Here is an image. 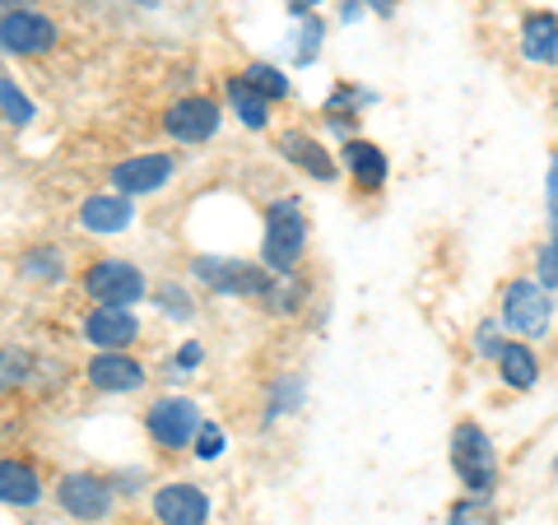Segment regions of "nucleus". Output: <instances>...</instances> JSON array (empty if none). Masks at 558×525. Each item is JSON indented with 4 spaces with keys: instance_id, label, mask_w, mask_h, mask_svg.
<instances>
[{
    "instance_id": "obj_1",
    "label": "nucleus",
    "mask_w": 558,
    "mask_h": 525,
    "mask_svg": "<svg viewBox=\"0 0 558 525\" xmlns=\"http://www.w3.org/2000/svg\"><path fill=\"white\" fill-rule=\"evenodd\" d=\"M451 461H457V475L470 493H494L498 484V456H494V442L480 424H461L451 432Z\"/></svg>"
},
{
    "instance_id": "obj_2",
    "label": "nucleus",
    "mask_w": 558,
    "mask_h": 525,
    "mask_svg": "<svg viewBox=\"0 0 558 525\" xmlns=\"http://www.w3.org/2000/svg\"><path fill=\"white\" fill-rule=\"evenodd\" d=\"M307 247V223L299 215V205L293 200H279L270 205L266 215V242H260V256H266V266L279 274V270H293V260L303 256Z\"/></svg>"
},
{
    "instance_id": "obj_3",
    "label": "nucleus",
    "mask_w": 558,
    "mask_h": 525,
    "mask_svg": "<svg viewBox=\"0 0 558 525\" xmlns=\"http://www.w3.org/2000/svg\"><path fill=\"white\" fill-rule=\"evenodd\" d=\"M502 317L526 340H545L549 321H554V297H549V289L531 284V279H517V284H508V293H502Z\"/></svg>"
},
{
    "instance_id": "obj_4",
    "label": "nucleus",
    "mask_w": 558,
    "mask_h": 525,
    "mask_svg": "<svg viewBox=\"0 0 558 525\" xmlns=\"http://www.w3.org/2000/svg\"><path fill=\"white\" fill-rule=\"evenodd\" d=\"M84 289H89V297H98L102 307H126V303H140L145 274H140L131 260H98V266L84 274Z\"/></svg>"
},
{
    "instance_id": "obj_5",
    "label": "nucleus",
    "mask_w": 558,
    "mask_h": 525,
    "mask_svg": "<svg viewBox=\"0 0 558 525\" xmlns=\"http://www.w3.org/2000/svg\"><path fill=\"white\" fill-rule=\"evenodd\" d=\"M196 279L201 284H209L215 293H247V297H260L270 284V274L266 270H256V266H242V260H223V256H201L196 260Z\"/></svg>"
},
{
    "instance_id": "obj_6",
    "label": "nucleus",
    "mask_w": 558,
    "mask_h": 525,
    "mask_svg": "<svg viewBox=\"0 0 558 525\" xmlns=\"http://www.w3.org/2000/svg\"><path fill=\"white\" fill-rule=\"evenodd\" d=\"M57 42V24L43 20L33 10H5L0 14V47L14 51V57H38Z\"/></svg>"
},
{
    "instance_id": "obj_7",
    "label": "nucleus",
    "mask_w": 558,
    "mask_h": 525,
    "mask_svg": "<svg viewBox=\"0 0 558 525\" xmlns=\"http://www.w3.org/2000/svg\"><path fill=\"white\" fill-rule=\"evenodd\" d=\"M145 424H149V437L159 447H186L201 428V410L191 405V400L172 395V400H159V405L145 414Z\"/></svg>"
},
{
    "instance_id": "obj_8",
    "label": "nucleus",
    "mask_w": 558,
    "mask_h": 525,
    "mask_svg": "<svg viewBox=\"0 0 558 525\" xmlns=\"http://www.w3.org/2000/svg\"><path fill=\"white\" fill-rule=\"evenodd\" d=\"M57 498L70 516H80V521H102L112 512V488L108 479H98V475H65L61 488H57Z\"/></svg>"
},
{
    "instance_id": "obj_9",
    "label": "nucleus",
    "mask_w": 558,
    "mask_h": 525,
    "mask_svg": "<svg viewBox=\"0 0 558 525\" xmlns=\"http://www.w3.org/2000/svg\"><path fill=\"white\" fill-rule=\"evenodd\" d=\"M163 126H168L172 139H186V145L209 139V135L219 131V102H209V98H182V102H172V108H168Z\"/></svg>"
},
{
    "instance_id": "obj_10",
    "label": "nucleus",
    "mask_w": 558,
    "mask_h": 525,
    "mask_svg": "<svg viewBox=\"0 0 558 525\" xmlns=\"http://www.w3.org/2000/svg\"><path fill=\"white\" fill-rule=\"evenodd\" d=\"M154 516L163 525H205L209 521V498L196 484H168L154 498Z\"/></svg>"
},
{
    "instance_id": "obj_11",
    "label": "nucleus",
    "mask_w": 558,
    "mask_h": 525,
    "mask_svg": "<svg viewBox=\"0 0 558 525\" xmlns=\"http://www.w3.org/2000/svg\"><path fill=\"white\" fill-rule=\"evenodd\" d=\"M168 178H172V159H168V154H135V159L112 168V182L121 191H131V196H149V191H159Z\"/></svg>"
},
{
    "instance_id": "obj_12",
    "label": "nucleus",
    "mask_w": 558,
    "mask_h": 525,
    "mask_svg": "<svg viewBox=\"0 0 558 525\" xmlns=\"http://www.w3.org/2000/svg\"><path fill=\"white\" fill-rule=\"evenodd\" d=\"M84 335H89L98 349H108V354H117V349H126L135 335H140V321L131 307H98L89 321H84Z\"/></svg>"
},
{
    "instance_id": "obj_13",
    "label": "nucleus",
    "mask_w": 558,
    "mask_h": 525,
    "mask_svg": "<svg viewBox=\"0 0 558 525\" xmlns=\"http://www.w3.org/2000/svg\"><path fill=\"white\" fill-rule=\"evenodd\" d=\"M89 381L98 391H140L145 387V367L126 354H98L89 363Z\"/></svg>"
},
{
    "instance_id": "obj_14",
    "label": "nucleus",
    "mask_w": 558,
    "mask_h": 525,
    "mask_svg": "<svg viewBox=\"0 0 558 525\" xmlns=\"http://www.w3.org/2000/svg\"><path fill=\"white\" fill-rule=\"evenodd\" d=\"M43 498V479L28 461H0V502L5 506H33Z\"/></svg>"
},
{
    "instance_id": "obj_15",
    "label": "nucleus",
    "mask_w": 558,
    "mask_h": 525,
    "mask_svg": "<svg viewBox=\"0 0 558 525\" xmlns=\"http://www.w3.org/2000/svg\"><path fill=\"white\" fill-rule=\"evenodd\" d=\"M131 200L126 196H94V200H84V209H80V223L89 233H121L131 223Z\"/></svg>"
},
{
    "instance_id": "obj_16",
    "label": "nucleus",
    "mask_w": 558,
    "mask_h": 525,
    "mask_svg": "<svg viewBox=\"0 0 558 525\" xmlns=\"http://www.w3.org/2000/svg\"><path fill=\"white\" fill-rule=\"evenodd\" d=\"M344 168L354 172V182L363 191H377L381 182H387V154H381L377 145H368V139H349L344 145Z\"/></svg>"
},
{
    "instance_id": "obj_17",
    "label": "nucleus",
    "mask_w": 558,
    "mask_h": 525,
    "mask_svg": "<svg viewBox=\"0 0 558 525\" xmlns=\"http://www.w3.org/2000/svg\"><path fill=\"white\" fill-rule=\"evenodd\" d=\"M521 51H526V61L558 65V20L554 14H531L526 28H521Z\"/></svg>"
},
{
    "instance_id": "obj_18",
    "label": "nucleus",
    "mask_w": 558,
    "mask_h": 525,
    "mask_svg": "<svg viewBox=\"0 0 558 525\" xmlns=\"http://www.w3.org/2000/svg\"><path fill=\"white\" fill-rule=\"evenodd\" d=\"M279 149H284V154H289V159L299 163V168H307L312 178H322V182L336 178V163H330V154H326V149H322L312 135H303V131H289L284 139H279Z\"/></svg>"
},
{
    "instance_id": "obj_19",
    "label": "nucleus",
    "mask_w": 558,
    "mask_h": 525,
    "mask_svg": "<svg viewBox=\"0 0 558 525\" xmlns=\"http://www.w3.org/2000/svg\"><path fill=\"white\" fill-rule=\"evenodd\" d=\"M498 373L512 391H531L535 377H539V363H535V354L526 344H502L498 349Z\"/></svg>"
},
{
    "instance_id": "obj_20",
    "label": "nucleus",
    "mask_w": 558,
    "mask_h": 525,
    "mask_svg": "<svg viewBox=\"0 0 558 525\" xmlns=\"http://www.w3.org/2000/svg\"><path fill=\"white\" fill-rule=\"evenodd\" d=\"M229 102H233V112L242 117V121H247V126L252 131H266V121H270V108H266V98H260L256 89H252V84L247 80H229Z\"/></svg>"
},
{
    "instance_id": "obj_21",
    "label": "nucleus",
    "mask_w": 558,
    "mask_h": 525,
    "mask_svg": "<svg viewBox=\"0 0 558 525\" xmlns=\"http://www.w3.org/2000/svg\"><path fill=\"white\" fill-rule=\"evenodd\" d=\"M242 80H247L252 89H256L260 98H266V102H270V98H284V94H289V80H284V70H275V65H260V61H256V65H252L247 75H242Z\"/></svg>"
},
{
    "instance_id": "obj_22",
    "label": "nucleus",
    "mask_w": 558,
    "mask_h": 525,
    "mask_svg": "<svg viewBox=\"0 0 558 525\" xmlns=\"http://www.w3.org/2000/svg\"><path fill=\"white\" fill-rule=\"evenodd\" d=\"M0 117L14 121V126H24V121H33V102L14 89V80L0 75Z\"/></svg>"
},
{
    "instance_id": "obj_23",
    "label": "nucleus",
    "mask_w": 558,
    "mask_h": 525,
    "mask_svg": "<svg viewBox=\"0 0 558 525\" xmlns=\"http://www.w3.org/2000/svg\"><path fill=\"white\" fill-rule=\"evenodd\" d=\"M24 270L33 279H61L65 266H61V252H51V247H38V252H28L24 256Z\"/></svg>"
},
{
    "instance_id": "obj_24",
    "label": "nucleus",
    "mask_w": 558,
    "mask_h": 525,
    "mask_svg": "<svg viewBox=\"0 0 558 525\" xmlns=\"http://www.w3.org/2000/svg\"><path fill=\"white\" fill-rule=\"evenodd\" d=\"M322 20H312V14H303V28H299V61H312L322 47Z\"/></svg>"
},
{
    "instance_id": "obj_25",
    "label": "nucleus",
    "mask_w": 558,
    "mask_h": 525,
    "mask_svg": "<svg viewBox=\"0 0 558 525\" xmlns=\"http://www.w3.org/2000/svg\"><path fill=\"white\" fill-rule=\"evenodd\" d=\"M223 451V432L215 428V424H205V428H196V456L201 461H215Z\"/></svg>"
},
{
    "instance_id": "obj_26",
    "label": "nucleus",
    "mask_w": 558,
    "mask_h": 525,
    "mask_svg": "<svg viewBox=\"0 0 558 525\" xmlns=\"http://www.w3.org/2000/svg\"><path fill=\"white\" fill-rule=\"evenodd\" d=\"M159 307L172 312V317H182V321L191 317V307H186V293H182V289H159Z\"/></svg>"
},
{
    "instance_id": "obj_27",
    "label": "nucleus",
    "mask_w": 558,
    "mask_h": 525,
    "mask_svg": "<svg viewBox=\"0 0 558 525\" xmlns=\"http://www.w3.org/2000/svg\"><path fill=\"white\" fill-rule=\"evenodd\" d=\"M539 289H558V252L554 247L539 252Z\"/></svg>"
},
{
    "instance_id": "obj_28",
    "label": "nucleus",
    "mask_w": 558,
    "mask_h": 525,
    "mask_svg": "<svg viewBox=\"0 0 558 525\" xmlns=\"http://www.w3.org/2000/svg\"><path fill=\"white\" fill-rule=\"evenodd\" d=\"M480 354L498 358V321H484V326H480Z\"/></svg>"
},
{
    "instance_id": "obj_29",
    "label": "nucleus",
    "mask_w": 558,
    "mask_h": 525,
    "mask_svg": "<svg viewBox=\"0 0 558 525\" xmlns=\"http://www.w3.org/2000/svg\"><path fill=\"white\" fill-rule=\"evenodd\" d=\"M451 525H494V521H488L484 512H475V506H470V502H461L457 512H451Z\"/></svg>"
},
{
    "instance_id": "obj_30",
    "label": "nucleus",
    "mask_w": 558,
    "mask_h": 525,
    "mask_svg": "<svg viewBox=\"0 0 558 525\" xmlns=\"http://www.w3.org/2000/svg\"><path fill=\"white\" fill-rule=\"evenodd\" d=\"M196 363H201V344H186L182 354H178V367L186 373V367H196Z\"/></svg>"
},
{
    "instance_id": "obj_31",
    "label": "nucleus",
    "mask_w": 558,
    "mask_h": 525,
    "mask_svg": "<svg viewBox=\"0 0 558 525\" xmlns=\"http://www.w3.org/2000/svg\"><path fill=\"white\" fill-rule=\"evenodd\" d=\"M549 205H558V159H554V168H549Z\"/></svg>"
},
{
    "instance_id": "obj_32",
    "label": "nucleus",
    "mask_w": 558,
    "mask_h": 525,
    "mask_svg": "<svg viewBox=\"0 0 558 525\" xmlns=\"http://www.w3.org/2000/svg\"><path fill=\"white\" fill-rule=\"evenodd\" d=\"M312 5H322V0H289L293 14H312Z\"/></svg>"
},
{
    "instance_id": "obj_33",
    "label": "nucleus",
    "mask_w": 558,
    "mask_h": 525,
    "mask_svg": "<svg viewBox=\"0 0 558 525\" xmlns=\"http://www.w3.org/2000/svg\"><path fill=\"white\" fill-rule=\"evenodd\" d=\"M368 5H373L377 14H391V5H396V0H368Z\"/></svg>"
},
{
    "instance_id": "obj_34",
    "label": "nucleus",
    "mask_w": 558,
    "mask_h": 525,
    "mask_svg": "<svg viewBox=\"0 0 558 525\" xmlns=\"http://www.w3.org/2000/svg\"><path fill=\"white\" fill-rule=\"evenodd\" d=\"M5 5H14V0H5Z\"/></svg>"
},
{
    "instance_id": "obj_35",
    "label": "nucleus",
    "mask_w": 558,
    "mask_h": 525,
    "mask_svg": "<svg viewBox=\"0 0 558 525\" xmlns=\"http://www.w3.org/2000/svg\"><path fill=\"white\" fill-rule=\"evenodd\" d=\"M554 252H558V242H554Z\"/></svg>"
}]
</instances>
